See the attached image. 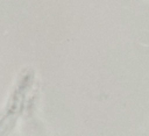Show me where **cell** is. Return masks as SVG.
<instances>
[{
    "instance_id": "cell-1",
    "label": "cell",
    "mask_w": 149,
    "mask_h": 136,
    "mask_svg": "<svg viewBox=\"0 0 149 136\" xmlns=\"http://www.w3.org/2000/svg\"><path fill=\"white\" fill-rule=\"evenodd\" d=\"M33 80L34 76L29 71L23 73L20 80H17L0 117V136H8V134L14 128L16 117L23 109L24 98L33 85Z\"/></svg>"
}]
</instances>
